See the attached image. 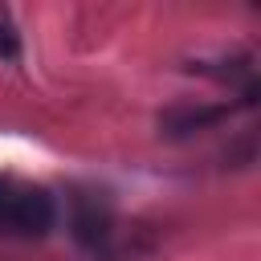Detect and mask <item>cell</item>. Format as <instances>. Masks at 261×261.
Wrapping results in <instances>:
<instances>
[{"mask_svg":"<svg viewBox=\"0 0 261 261\" xmlns=\"http://www.w3.org/2000/svg\"><path fill=\"white\" fill-rule=\"evenodd\" d=\"M53 220H57V204L45 188L0 175V232L37 241L53 228Z\"/></svg>","mask_w":261,"mask_h":261,"instance_id":"6da1fadb","label":"cell"},{"mask_svg":"<svg viewBox=\"0 0 261 261\" xmlns=\"http://www.w3.org/2000/svg\"><path fill=\"white\" fill-rule=\"evenodd\" d=\"M69 232L86 253H106L114 241V208L102 196H73L69 204Z\"/></svg>","mask_w":261,"mask_h":261,"instance_id":"7a4b0ae2","label":"cell"},{"mask_svg":"<svg viewBox=\"0 0 261 261\" xmlns=\"http://www.w3.org/2000/svg\"><path fill=\"white\" fill-rule=\"evenodd\" d=\"M257 98H241V102H212V106H171L167 114H159V130L167 139H188L196 130H208L224 118H232L241 106H253Z\"/></svg>","mask_w":261,"mask_h":261,"instance_id":"3957f363","label":"cell"},{"mask_svg":"<svg viewBox=\"0 0 261 261\" xmlns=\"http://www.w3.org/2000/svg\"><path fill=\"white\" fill-rule=\"evenodd\" d=\"M20 53V37H16V29L0 16V57H16Z\"/></svg>","mask_w":261,"mask_h":261,"instance_id":"277c9868","label":"cell"}]
</instances>
